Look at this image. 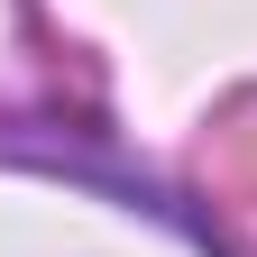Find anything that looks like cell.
Wrapping results in <instances>:
<instances>
[{
	"label": "cell",
	"instance_id": "1",
	"mask_svg": "<svg viewBox=\"0 0 257 257\" xmlns=\"http://www.w3.org/2000/svg\"><path fill=\"white\" fill-rule=\"evenodd\" d=\"M202 175H211V193H230V202H257V92H239V101L211 119Z\"/></svg>",
	"mask_w": 257,
	"mask_h": 257
}]
</instances>
